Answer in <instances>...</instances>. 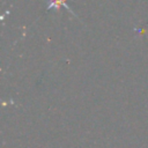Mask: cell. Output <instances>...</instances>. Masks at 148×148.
I'll use <instances>...</instances> for the list:
<instances>
[{
	"label": "cell",
	"mask_w": 148,
	"mask_h": 148,
	"mask_svg": "<svg viewBox=\"0 0 148 148\" xmlns=\"http://www.w3.org/2000/svg\"><path fill=\"white\" fill-rule=\"evenodd\" d=\"M59 7H65L67 10H69L73 15H74V13L71 10V8L66 5V2H65V0H51L50 1V5L47 6V8L46 9H51V8H56V9H59Z\"/></svg>",
	"instance_id": "1"
}]
</instances>
